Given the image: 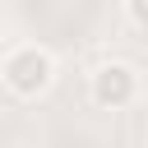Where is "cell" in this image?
<instances>
[{
  "mask_svg": "<svg viewBox=\"0 0 148 148\" xmlns=\"http://www.w3.org/2000/svg\"><path fill=\"white\" fill-rule=\"evenodd\" d=\"M51 83H56V56H51V46H42V42H18V46H9V51L0 56V88H5L9 97L37 102V97L51 92Z\"/></svg>",
  "mask_w": 148,
  "mask_h": 148,
  "instance_id": "6da1fadb",
  "label": "cell"
},
{
  "mask_svg": "<svg viewBox=\"0 0 148 148\" xmlns=\"http://www.w3.org/2000/svg\"><path fill=\"white\" fill-rule=\"evenodd\" d=\"M139 88H143V79L130 60H102L88 74V102L97 111H130L139 102Z\"/></svg>",
  "mask_w": 148,
  "mask_h": 148,
  "instance_id": "7a4b0ae2",
  "label": "cell"
},
{
  "mask_svg": "<svg viewBox=\"0 0 148 148\" xmlns=\"http://www.w3.org/2000/svg\"><path fill=\"white\" fill-rule=\"evenodd\" d=\"M125 18H130V28L148 32V0H125Z\"/></svg>",
  "mask_w": 148,
  "mask_h": 148,
  "instance_id": "3957f363",
  "label": "cell"
}]
</instances>
